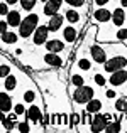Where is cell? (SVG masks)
Masks as SVG:
<instances>
[{
	"label": "cell",
	"instance_id": "cell-1",
	"mask_svg": "<svg viewBox=\"0 0 127 133\" xmlns=\"http://www.w3.org/2000/svg\"><path fill=\"white\" fill-rule=\"evenodd\" d=\"M37 25H39V14H29V15H26L20 20L19 34H17V36L22 37V39H29Z\"/></svg>",
	"mask_w": 127,
	"mask_h": 133
},
{
	"label": "cell",
	"instance_id": "cell-2",
	"mask_svg": "<svg viewBox=\"0 0 127 133\" xmlns=\"http://www.w3.org/2000/svg\"><path fill=\"white\" fill-rule=\"evenodd\" d=\"M93 96H95L93 88H91V86H86V84H82V86L76 88L75 93H73V101H75V104H85Z\"/></svg>",
	"mask_w": 127,
	"mask_h": 133
},
{
	"label": "cell",
	"instance_id": "cell-3",
	"mask_svg": "<svg viewBox=\"0 0 127 133\" xmlns=\"http://www.w3.org/2000/svg\"><path fill=\"white\" fill-rule=\"evenodd\" d=\"M125 66H127L125 56L124 54H119V56H114V57L107 59V61L103 62V71L108 74V72H114V71H117V69L125 68Z\"/></svg>",
	"mask_w": 127,
	"mask_h": 133
},
{
	"label": "cell",
	"instance_id": "cell-4",
	"mask_svg": "<svg viewBox=\"0 0 127 133\" xmlns=\"http://www.w3.org/2000/svg\"><path fill=\"white\" fill-rule=\"evenodd\" d=\"M107 123H108V120L103 116V113H93L91 115V120H90V130L91 131H95V133H100V131H105V127H107Z\"/></svg>",
	"mask_w": 127,
	"mask_h": 133
},
{
	"label": "cell",
	"instance_id": "cell-5",
	"mask_svg": "<svg viewBox=\"0 0 127 133\" xmlns=\"http://www.w3.org/2000/svg\"><path fill=\"white\" fill-rule=\"evenodd\" d=\"M90 56H91V61H95L97 64H103L108 57L105 47L103 45H98V44H93L90 47Z\"/></svg>",
	"mask_w": 127,
	"mask_h": 133
},
{
	"label": "cell",
	"instance_id": "cell-6",
	"mask_svg": "<svg viewBox=\"0 0 127 133\" xmlns=\"http://www.w3.org/2000/svg\"><path fill=\"white\" fill-rule=\"evenodd\" d=\"M49 36V29L48 25H37L32 32V42L34 45H44V42L48 41Z\"/></svg>",
	"mask_w": 127,
	"mask_h": 133
},
{
	"label": "cell",
	"instance_id": "cell-7",
	"mask_svg": "<svg viewBox=\"0 0 127 133\" xmlns=\"http://www.w3.org/2000/svg\"><path fill=\"white\" fill-rule=\"evenodd\" d=\"M110 78H108V84H112L114 88H117V86H124L125 84V78H127V71H125V68H122V69H117V71H114V72H110Z\"/></svg>",
	"mask_w": 127,
	"mask_h": 133
},
{
	"label": "cell",
	"instance_id": "cell-8",
	"mask_svg": "<svg viewBox=\"0 0 127 133\" xmlns=\"http://www.w3.org/2000/svg\"><path fill=\"white\" fill-rule=\"evenodd\" d=\"M110 20L115 27L125 25V9L124 7H117L114 12H110Z\"/></svg>",
	"mask_w": 127,
	"mask_h": 133
},
{
	"label": "cell",
	"instance_id": "cell-9",
	"mask_svg": "<svg viewBox=\"0 0 127 133\" xmlns=\"http://www.w3.org/2000/svg\"><path fill=\"white\" fill-rule=\"evenodd\" d=\"M61 5H63V0H48V2L44 3V9H42V14H44L46 17H51L53 14L59 12Z\"/></svg>",
	"mask_w": 127,
	"mask_h": 133
},
{
	"label": "cell",
	"instance_id": "cell-10",
	"mask_svg": "<svg viewBox=\"0 0 127 133\" xmlns=\"http://www.w3.org/2000/svg\"><path fill=\"white\" fill-rule=\"evenodd\" d=\"M63 22H65V15H61V14H53L51 17H49V22H48V29L49 32H56V30L61 29Z\"/></svg>",
	"mask_w": 127,
	"mask_h": 133
},
{
	"label": "cell",
	"instance_id": "cell-11",
	"mask_svg": "<svg viewBox=\"0 0 127 133\" xmlns=\"http://www.w3.org/2000/svg\"><path fill=\"white\" fill-rule=\"evenodd\" d=\"M42 61H44V64L51 66V68H61L63 66V59L58 56V52H46L42 56Z\"/></svg>",
	"mask_w": 127,
	"mask_h": 133
},
{
	"label": "cell",
	"instance_id": "cell-12",
	"mask_svg": "<svg viewBox=\"0 0 127 133\" xmlns=\"http://www.w3.org/2000/svg\"><path fill=\"white\" fill-rule=\"evenodd\" d=\"M24 115H26V120L32 121V123H39L41 118H42V110L37 106V104H32V106H31Z\"/></svg>",
	"mask_w": 127,
	"mask_h": 133
},
{
	"label": "cell",
	"instance_id": "cell-13",
	"mask_svg": "<svg viewBox=\"0 0 127 133\" xmlns=\"http://www.w3.org/2000/svg\"><path fill=\"white\" fill-rule=\"evenodd\" d=\"M7 19H5V22H7V25L9 27H19V24H20V20H22V15H20V12L19 10H9L7 12Z\"/></svg>",
	"mask_w": 127,
	"mask_h": 133
},
{
	"label": "cell",
	"instance_id": "cell-14",
	"mask_svg": "<svg viewBox=\"0 0 127 133\" xmlns=\"http://www.w3.org/2000/svg\"><path fill=\"white\" fill-rule=\"evenodd\" d=\"M46 49H48V52H63L65 51V42L59 39H49L44 42Z\"/></svg>",
	"mask_w": 127,
	"mask_h": 133
},
{
	"label": "cell",
	"instance_id": "cell-15",
	"mask_svg": "<svg viewBox=\"0 0 127 133\" xmlns=\"http://www.w3.org/2000/svg\"><path fill=\"white\" fill-rule=\"evenodd\" d=\"M12 106H14L12 98L7 93H0V111L2 113H9V111H12Z\"/></svg>",
	"mask_w": 127,
	"mask_h": 133
},
{
	"label": "cell",
	"instance_id": "cell-16",
	"mask_svg": "<svg viewBox=\"0 0 127 133\" xmlns=\"http://www.w3.org/2000/svg\"><path fill=\"white\" fill-rule=\"evenodd\" d=\"M76 37H78V30L73 25H66L65 29H63V39H65V42L73 44L76 41Z\"/></svg>",
	"mask_w": 127,
	"mask_h": 133
},
{
	"label": "cell",
	"instance_id": "cell-17",
	"mask_svg": "<svg viewBox=\"0 0 127 133\" xmlns=\"http://www.w3.org/2000/svg\"><path fill=\"white\" fill-rule=\"evenodd\" d=\"M102 106H103V104H102V101L100 99H97V98H91L90 101H86V103H85V111H88V113H98V111H102Z\"/></svg>",
	"mask_w": 127,
	"mask_h": 133
},
{
	"label": "cell",
	"instance_id": "cell-18",
	"mask_svg": "<svg viewBox=\"0 0 127 133\" xmlns=\"http://www.w3.org/2000/svg\"><path fill=\"white\" fill-rule=\"evenodd\" d=\"M93 19L97 20V22L107 24L108 20H110V10H108V9H103V7H100V9H97V10L93 12Z\"/></svg>",
	"mask_w": 127,
	"mask_h": 133
},
{
	"label": "cell",
	"instance_id": "cell-19",
	"mask_svg": "<svg viewBox=\"0 0 127 133\" xmlns=\"http://www.w3.org/2000/svg\"><path fill=\"white\" fill-rule=\"evenodd\" d=\"M0 39H2L3 44H15L19 41V36L14 30H5L3 34H0Z\"/></svg>",
	"mask_w": 127,
	"mask_h": 133
},
{
	"label": "cell",
	"instance_id": "cell-20",
	"mask_svg": "<svg viewBox=\"0 0 127 133\" xmlns=\"http://www.w3.org/2000/svg\"><path fill=\"white\" fill-rule=\"evenodd\" d=\"M63 15H65V20H68L70 24H78L80 20H82V15H80L75 9H68Z\"/></svg>",
	"mask_w": 127,
	"mask_h": 133
},
{
	"label": "cell",
	"instance_id": "cell-21",
	"mask_svg": "<svg viewBox=\"0 0 127 133\" xmlns=\"http://www.w3.org/2000/svg\"><path fill=\"white\" fill-rule=\"evenodd\" d=\"M105 131L107 133H119V131H122V121L120 120H114V121H110V123H107Z\"/></svg>",
	"mask_w": 127,
	"mask_h": 133
},
{
	"label": "cell",
	"instance_id": "cell-22",
	"mask_svg": "<svg viewBox=\"0 0 127 133\" xmlns=\"http://www.w3.org/2000/svg\"><path fill=\"white\" fill-rule=\"evenodd\" d=\"M3 86H5L7 91H14L17 88V78L14 74H7L5 76V83H3Z\"/></svg>",
	"mask_w": 127,
	"mask_h": 133
},
{
	"label": "cell",
	"instance_id": "cell-23",
	"mask_svg": "<svg viewBox=\"0 0 127 133\" xmlns=\"http://www.w3.org/2000/svg\"><path fill=\"white\" fill-rule=\"evenodd\" d=\"M0 125H3V128H5L7 131H12L14 128H15V125H17V120H12V118H9V116H3V120L0 121Z\"/></svg>",
	"mask_w": 127,
	"mask_h": 133
},
{
	"label": "cell",
	"instance_id": "cell-24",
	"mask_svg": "<svg viewBox=\"0 0 127 133\" xmlns=\"http://www.w3.org/2000/svg\"><path fill=\"white\" fill-rule=\"evenodd\" d=\"M17 3H20L22 10H26V12H31V10H32L34 7L37 5V0H19Z\"/></svg>",
	"mask_w": 127,
	"mask_h": 133
},
{
	"label": "cell",
	"instance_id": "cell-25",
	"mask_svg": "<svg viewBox=\"0 0 127 133\" xmlns=\"http://www.w3.org/2000/svg\"><path fill=\"white\" fill-rule=\"evenodd\" d=\"M78 68L82 69V71H90V69H91V61L86 59V57H82L78 61Z\"/></svg>",
	"mask_w": 127,
	"mask_h": 133
},
{
	"label": "cell",
	"instance_id": "cell-26",
	"mask_svg": "<svg viewBox=\"0 0 127 133\" xmlns=\"http://www.w3.org/2000/svg\"><path fill=\"white\" fill-rule=\"evenodd\" d=\"M15 128H17V131H20V133H27V131H31V123H27V120L26 121H17Z\"/></svg>",
	"mask_w": 127,
	"mask_h": 133
},
{
	"label": "cell",
	"instance_id": "cell-27",
	"mask_svg": "<svg viewBox=\"0 0 127 133\" xmlns=\"http://www.w3.org/2000/svg\"><path fill=\"white\" fill-rule=\"evenodd\" d=\"M115 111H119V113H124L125 111V96H120L115 101Z\"/></svg>",
	"mask_w": 127,
	"mask_h": 133
},
{
	"label": "cell",
	"instance_id": "cell-28",
	"mask_svg": "<svg viewBox=\"0 0 127 133\" xmlns=\"http://www.w3.org/2000/svg\"><path fill=\"white\" fill-rule=\"evenodd\" d=\"M70 81H71V84L76 86V88H78V86H82V84H85V78H83L82 74H73Z\"/></svg>",
	"mask_w": 127,
	"mask_h": 133
},
{
	"label": "cell",
	"instance_id": "cell-29",
	"mask_svg": "<svg viewBox=\"0 0 127 133\" xmlns=\"http://www.w3.org/2000/svg\"><path fill=\"white\" fill-rule=\"evenodd\" d=\"M125 37H127V29H125V25H122V29H119L117 34H115V39L119 42H125Z\"/></svg>",
	"mask_w": 127,
	"mask_h": 133
},
{
	"label": "cell",
	"instance_id": "cell-30",
	"mask_svg": "<svg viewBox=\"0 0 127 133\" xmlns=\"http://www.w3.org/2000/svg\"><path fill=\"white\" fill-rule=\"evenodd\" d=\"M93 81H95V84L100 86V88L107 84V79H105V76H103V74H95V76H93Z\"/></svg>",
	"mask_w": 127,
	"mask_h": 133
},
{
	"label": "cell",
	"instance_id": "cell-31",
	"mask_svg": "<svg viewBox=\"0 0 127 133\" xmlns=\"http://www.w3.org/2000/svg\"><path fill=\"white\" fill-rule=\"evenodd\" d=\"M36 99V93H34V91H24V101H26V103H32V101Z\"/></svg>",
	"mask_w": 127,
	"mask_h": 133
},
{
	"label": "cell",
	"instance_id": "cell-32",
	"mask_svg": "<svg viewBox=\"0 0 127 133\" xmlns=\"http://www.w3.org/2000/svg\"><path fill=\"white\" fill-rule=\"evenodd\" d=\"M12 108H14V113H15L17 116H20V115H24V113H26V106H24L22 103H17L15 106H12Z\"/></svg>",
	"mask_w": 127,
	"mask_h": 133
},
{
	"label": "cell",
	"instance_id": "cell-33",
	"mask_svg": "<svg viewBox=\"0 0 127 133\" xmlns=\"http://www.w3.org/2000/svg\"><path fill=\"white\" fill-rule=\"evenodd\" d=\"M63 2L68 3V5H71V7H83L86 0H63Z\"/></svg>",
	"mask_w": 127,
	"mask_h": 133
},
{
	"label": "cell",
	"instance_id": "cell-34",
	"mask_svg": "<svg viewBox=\"0 0 127 133\" xmlns=\"http://www.w3.org/2000/svg\"><path fill=\"white\" fill-rule=\"evenodd\" d=\"M80 120H82V116H80V113H71V116H70V123L73 125V127H76V125L80 123Z\"/></svg>",
	"mask_w": 127,
	"mask_h": 133
},
{
	"label": "cell",
	"instance_id": "cell-35",
	"mask_svg": "<svg viewBox=\"0 0 127 133\" xmlns=\"http://www.w3.org/2000/svg\"><path fill=\"white\" fill-rule=\"evenodd\" d=\"M7 74H10V66H7V64L0 66V78H5Z\"/></svg>",
	"mask_w": 127,
	"mask_h": 133
},
{
	"label": "cell",
	"instance_id": "cell-36",
	"mask_svg": "<svg viewBox=\"0 0 127 133\" xmlns=\"http://www.w3.org/2000/svg\"><path fill=\"white\" fill-rule=\"evenodd\" d=\"M7 12H9V5H7L5 2H0V15L5 17V15H7Z\"/></svg>",
	"mask_w": 127,
	"mask_h": 133
},
{
	"label": "cell",
	"instance_id": "cell-37",
	"mask_svg": "<svg viewBox=\"0 0 127 133\" xmlns=\"http://www.w3.org/2000/svg\"><path fill=\"white\" fill-rule=\"evenodd\" d=\"M105 96H107V99H114L115 98V91L114 89H107L105 91Z\"/></svg>",
	"mask_w": 127,
	"mask_h": 133
},
{
	"label": "cell",
	"instance_id": "cell-38",
	"mask_svg": "<svg viewBox=\"0 0 127 133\" xmlns=\"http://www.w3.org/2000/svg\"><path fill=\"white\" fill-rule=\"evenodd\" d=\"M108 2H110V0H93V3H95V5H98V7H105Z\"/></svg>",
	"mask_w": 127,
	"mask_h": 133
},
{
	"label": "cell",
	"instance_id": "cell-39",
	"mask_svg": "<svg viewBox=\"0 0 127 133\" xmlns=\"http://www.w3.org/2000/svg\"><path fill=\"white\" fill-rule=\"evenodd\" d=\"M7 27H9V25H7V22H5V20H0V34H3V32H5V30H7Z\"/></svg>",
	"mask_w": 127,
	"mask_h": 133
},
{
	"label": "cell",
	"instance_id": "cell-40",
	"mask_svg": "<svg viewBox=\"0 0 127 133\" xmlns=\"http://www.w3.org/2000/svg\"><path fill=\"white\" fill-rule=\"evenodd\" d=\"M17 2H19V0H5V3H7V5H15Z\"/></svg>",
	"mask_w": 127,
	"mask_h": 133
},
{
	"label": "cell",
	"instance_id": "cell-41",
	"mask_svg": "<svg viewBox=\"0 0 127 133\" xmlns=\"http://www.w3.org/2000/svg\"><path fill=\"white\" fill-rule=\"evenodd\" d=\"M120 5H122V7L125 9V5H127V0H120Z\"/></svg>",
	"mask_w": 127,
	"mask_h": 133
},
{
	"label": "cell",
	"instance_id": "cell-42",
	"mask_svg": "<svg viewBox=\"0 0 127 133\" xmlns=\"http://www.w3.org/2000/svg\"><path fill=\"white\" fill-rule=\"evenodd\" d=\"M3 116H5V113H2V111H0V121L3 120Z\"/></svg>",
	"mask_w": 127,
	"mask_h": 133
}]
</instances>
